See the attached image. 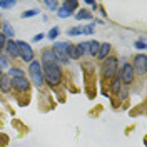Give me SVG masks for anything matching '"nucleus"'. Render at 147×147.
<instances>
[{"label":"nucleus","instance_id":"obj_25","mask_svg":"<svg viewBox=\"0 0 147 147\" xmlns=\"http://www.w3.org/2000/svg\"><path fill=\"white\" fill-rule=\"evenodd\" d=\"M44 5H45L47 9H50V10H57L59 9V3H57V2H50V0H45Z\"/></svg>","mask_w":147,"mask_h":147},{"label":"nucleus","instance_id":"obj_9","mask_svg":"<svg viewBox=\"0 0 147 147\" xmlns=\"http://www.w3.org/2000/svg\"><path fill=\"white\" fill-rule=\"evenodd\" d=\"M0 90L3 92V94H9L12 90V79H10L9 75H2L0 77Z\"/></svg>","mask_w":147,"mask_h":147},{"label":"nucleus","instance_id":"obj_2","mask_svg":"<svg viewBox=\"0 0 147 147\" xmlns=\"http://www.w3.org/2000/svg\"><path fill=\"white\" fill-rule=\"evenodd\" d=\"M28 75H30V79H32V82L35 84L38 89H42L44 87V72H42V64L40 62H37V60H32L30 65H28Z\"/></svg>","mask_w":147,"mask_h":147},{"label":"nucleus","instance_id":"obj_3","mask_svg":"<svg viewBox=\"0 0 147 147\" xmlns=\"http://www.w3.org/2000/svg\"><path fill=\"white\" fill-rule=\"evenodd\" d=\"M117 69H119L117 57H114V55L107 57L105 62L102 64V75H104V79H114L117 75Z\"/></svg>","mask_w":147,"mask_h":147},{"label":"nucleus","instance_id":"obj_23","mask_svg":"<svg viewBox=\"0 0 147 147\" xmlns=\"http://www.w3.org/2000/svg\"><path fill=\"white\" fill-rule=\"evenodd\" d=\"M35 15H38V10L32 9V10H25V12H22V15H20V17H22V18H28V17H35Z\"/></svg>","mask_w":147,"mask_h":147},{"label":"nucleus","instance_id":"obj_12","mask_svg":"<svg viewBox=\"0 0 147 147\" xmlns=\"http://www.w3.org/2000/svg\"><path fill=\"white\" fill-rule=\"evenodd\" d=\"M7 52H9L10 57H18V50H17V45H15V40H7V44H5V47H3Z\"/></svg>","mask_w":147,"mask_h":147},{"label":"nucleus","instance_id":"obj_20","mask_svg":"<svg viewBox=\"0 0 147 147\" xmlns=\"http://www.w3.org/2000/svg\"><path fill=\"white\" fill-rule=\"evenodd\" d=\"M94 28H95V24H90V25H80L79 30H80V34H87V35H90V34H94Z\"/></svg>","mask_w":147,"mask_h":147},{"label":"nucleus","instance_id":"obj_5","mask_svg":"<svg viewBox=\"0 0 147 147\" xmlns=\"http://www.w3.org/2000/svg\"><path fill=\"white\" fill-rule=\"evenodd\" d=\"M15 45H17V50H18V57H20L24 62H32V60H34V50H32V47L28 45L27 42L17 40Z\"/></svg>","mask_w":147,"mask_h":147},{"label":"nucleus","instance_id":"obj_33","mask_svg":"<svg viewBox=\"0 0 147 147\" xmlns=\"http://www.w3.org/2000/svg\"><path fill=\"white\" fill-rule=\"evenodd\" d=\"M0 27H2V24H0Z\"/></svg>","mask_w":147,"mask_h":147},{"label":"nucleus","instance_id":"obj_16","mask_svg":"<svg viewBox=\"0 0 147 147\" xmlns=\"http://www.w3.org/2000/svg\"><path fill=\"white\" fill-rule=\"evenodd\" d=\"M80 57H82V55H80V52H79L77 45H72V44H70V47H69V59L77 60V59H80Z\"/></svg>","mask_w":147,"mask_h":147},{"label":"nucleus","instance_id":"obj_15","mask_svg":"<svg viewBox=\"0 0 147 147\" xmlns=\"http://www.w3.org/2000/svg\"><path fill=\"white\" fill-rule=\"evenodd\" d=\"M110 90L114 92V94H119L120 92V75L117 74L114 79H112V85H110Z\"/></svg>","mask_w":147,"mask_h":147},{"label":"nucleus","instance_id":"obj_1","mask_svg":"<svg viewBox=\"0 0 147 147\" xmlns=\"http://www.w3.org/2000/svg\"><path fill=\"white\" fill-rule=\"evenodd\" d=\"M42 72H44V80L49 85H59L62 82V69L57 64H44L42 65Z\"/></svg>","mask_w":147,"mask_h":147},{"label":"nucleus","instance_id":"obj_32","mask_svg":"<svg viewBox=\"0 0 147 147\" xmlns=\"http://www.w3.org/2000/svg\"><path fill=\"white\" fill-rule=\"evenodd\" d=\"M0 77H2V72H0Z\"/></svg>","mask_w":147,"mask_h":147},{"label":"nucleus","instance_id":"obj_28","mask_svg":"<svg viewBox=\"0 0 147 147\" xmlns=\"http://www.w3.org/2000/svg\"><path fill=\"white\" fill-rule=\"evenodd\" d=\"M134 47H136V49H139V50H146V42H144V37H142V40H137V42L134 44Z\"/></svg>","mask_w":147,"mask_h":147},{"label":"nucleus","instance_id":"obj_6","mask_svg":"<svg viewBox=\"0 0 147 147\" xmlns=\"http://www.w3.org/2000/svg\"><path fill=\"white\" fill-rule=\"evenodd\" d=\"M134 69H132V64H125L122 65V69H120V82H124V84H132V80H134Z\"/></svg>","mask_w":147,"mask_h":147},{"label":"nucleus","instance_id":"obj_29","mask_svg":"<svg viewBox=\"0 0 147 147\" xmlns=\"http://www.w3.org/2000/svg\"><path fill=\"white\" fill-rule=\"evenodd\" d=\"M5 44H7V37L0 32V49H3V47H5Z\"/></svg>","mask_w":147,"mask_h":147},{"label":"nucleus","instance_id":"obj_8","mask_svg":"<svg viewBox=\"0 0 147 147\" xmlns=\"http://www.w3.org/2000/svg\"><path fill=\"white\" fill-rule=\"evenodd\" d=\"M12 87H13L15 90L25 94V92L30 90V80H28L27 77H17V79H12Z\"/></svg>","mask_w":147,"mask_h":147},{"label":"nucleus","instance_id":"obj_10","mask_svg":"<svg viewBox=\"0 0 147 147\" xmlns=\"http://www.w3.org/2000/svg\"><path fill=\"white\" fill-rule=\"evenodd\" d=\"M109 52H110V44H107V42H105V44H100V45H99V52H97L95 57H97L99 60H105V59L109 57Z\"/></svg>","mask_w":147,"mask_h":147},{"label":"nucleus","instance_id":"obj_31","mask_svg":"<svg viewBox=\"0 0 147 147\" xmlns=\"http://www.w3.org/2000/svg\"><path fill=\"white\" fill-rule=\"evenodd\" d=\"M42 38H45V34H37V35L34 37V42H40Z\"/></svg>","mask_w":147,"mask_h":147},{"label":"nucleus","instance_id":"obj_26","mask_svg":"<svg viewBox=\"0 0 147 147\" xmlns=\"http://www.w3.org/2000/svg\"><path fill=\"white\" fill-rule=\"evenodd\" d=\"M15 0H10V2H0V9H10V7H15Z\"/></svg>","mask_w":147,"mask_h":147},{"label":"nucleus","instance_id":"obj_18","mask_svg":"<svg viewBox=\"0 0 147 147\" xmlns=\"http://www.w3.org/2000/svg\"><path fill=\"white\" fill-rule=\"evenodd\" d=\"M99 45H100V44H99L97 40H90V42H89V54L95 57L97 52H99Z\"/></svg>","mask_w":147,"mask_h":147},{"label":"nucleus","instance_id":"obj_27","mask_svg":"<svg viewBox=\"0 0 147 147\" xmlns=\"http://www.w3.org/2000/svg\"><path fill=\"white\" fill-rule=\"evenodd\" d=\"M67 35H70V37L80 35V30H79V27H72V28H69V30H67Z\"/></svg>","mask_w":147,"mask_h":147},{"label":"nucleus","instance_id":"obj_24","mask_svg":"<svg viewBox=\"0 0 147 147\" xmlns=\"http://www.w3.org/2000/svg\"><path fill=\"white\" fill-rule=\"evenodd\" d=\"M77 49H79L80 55L89 54V42H82V44H77Z\"/></svg>","mask_w":147,"mask_h":147},{"label":"nucleus","instance_id":"obj_4","mask_svg":"<svg viewBox=\"0 0 147 147\" xmlns=\"http://www.w3.org/2000/svg\"><path fill=\"white\" fill-rule=\"evenodd\" d=\"M69 47H70L69 42H55L54 44L52 52H54L55 59H57V65L69 62Z\"/></svg>","mask_w":147,"mask_h":147},{"label":"nucleus","instance_id":"obj_11","mask_svg":"<svg viewBox=\"0 0 147 147\" xmlns=\"http://www.w3.org/2000/svg\"><path fill=\"white\" fill-rule=\"evenodd\" d=\"M44 64H57V59L52 50H44L42 52V65Z\"/></svg>","mask_w":147,"mask_h":147},{"label":"nucleus","instance_id":"obj_21","mask_svg":"<svg viewBox=\"0 0 147 147\" xmlns=\"http://www.w3.org/2000/svg\"><path fill=\"white\" fill-rule=\"evenodd\" d=\"M57 15H59L60 18H69L70 15H72V12H69L65 7H60V9H57Z\"/></svg>","mask_w":147,"mask_h":147},{"label":"nucleus","instance_id":"obj_14","mask_svg":"<svg viewBox=\"0 0 147 147\" xmlns=\"http://www.w3.org/2000/svg\"><path fill=\"white\" fill-rule=\"evenodd\" d=\"M9 75L10 79H17V77H25V74H24V70L22 69H17V67H10L9 69Z\"/></svg>","mask_w":147,"mask_h":147},{"label":"nucleus","instance_id":"obj_22","mask_svg":"<svg viewBox=\"0 0 147 147\" xmlns=\"http://www.w3.org/2000/svg\"><path fill=\"white\" fill-rule=\"evenodd\" d=\"M59 34H60V28H59V27H52L50 30H49V34H47V37H49L50 40H55V38L59 37Z\"/></svg>","mask_w":147,"mask_h":147},{"label":"nucleus","instance_id":"obj_30","mask_svg":"<svg viewBox=\"0 0 147 147\" xmlns=\"http://www.w3.org/2000/svg\"><path fill=\"white\" fill-rule=\"evenodd\" d=\"M5 67H9V62H7V59L0 57V70H2V69H5Z\"/></svg>","mask_w":147,"mask_h":147},{"label":"nucleus","instance_id":"obj_17","mask_svg":"<svg viewBox=\"0 0 147 147\" xmlns=\"http://www.w3.org/2000/svg\"><path fill=\"white\" fill-rule=\"evenodd\" d=\"M2 28H3V32H2V34H3L5 37H13V35H15V30L10 27V24H7V22H3V24H2Z\"/></svg>","mask_w":147,"mask_h":147},{"label":"nucleus","instance_id":"obj_7","mask_svg":"<svg viewBox=\"0 0 147 147\" xmlns=\"http://www.w3.org/2000/svg\"><path fill=\"white\" fill-rule=\"evenodd\" d=\"M134 72H139L140 75H144L147 70V57L144 54H137L134 57V65H132Z\"/></svg>","mask_w":147,"mask_h":147},{"label":"nucleus","instance_id":"obj_19","mask_svg":"<svg viewBox=\"0 0 147 147\" xmlns=\"http://www.w3.org/2000/svg\"><path fill=\"white\" fill-rule=\"evenodd\" d=\"M62 7H65V9L69 10V12H74V10L79 7V2H77V0H65Z\"/></svg>","mask_w":147,"mask_h":147},{"label":"nucleus","instance_id":"obj_13","mask_svg":"<svg viewBox=\"0 0 147 147\" xmlns=\"http://www.w3.org/2000/svg\"><path fill=\"white\" fill-rule=\"evenodd\" d=\"M75 18H77V20H90L92 18V12L90 10H87V9H82V10H79V12L75 13Z\"/></svg>","mask_w":147,"mask_h":147}]
</instances>
